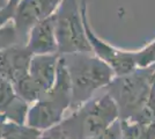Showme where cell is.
Here are the masks:
<instances>
[{
	"label": "cell",
	"mask_w": 155,
	"mask_h": 139,
	"mask_svg": "<svg viewBox=\"0 0 155 139\" xmlns=\"http://www.w3.org/2000/svg\"><path fill=\"white\" fill-rule=\"evenodd\" d=\"M136 58L138 67H148L155 64V38L148 44L136 50Z\"/></svg>",
	"instance_id": "5bb4252c"
},
{
	"label": "cell",
	"mask_w": 155,
	"mask_h": 139,
	"mask_svg": "<svg viewBox=\"0 0 155 139\" xmlns=\"http://www.w3.org/2000/svg\"><path fill=\"white\" fill-rule=\"evenodd\" d=\"M71 82L60 56L53 86L42 99L30 104L26 124L42 132L54 127L65 118V113L71 108Z\"/></svg>",
	"instance_id": "277c9868"
},
{
	"label": "cell",
	"mask_w": 155,
	"mask_h": 139,
	"mask_svg": "<svg viewBox=\"0 0 155 139\" xmlns=\"http://www.w3.org/2000/svg\"><path fill=\"white\" fill-rule=\"evenodd\" d=\"M13 1H16V2H19L20 0H13Z\"/></svg>",
	"instance_id": "ffe728a7"
},
{
	"label": "cell",
	"mask_w": 155,
	"mask_h": 139,
	"mask_svg": "<svg viewBox=\"0 0 155 139\" xmlns=\"http://www.w3.org/2000/svg\"><path fill=\"white\" fill-rule=\"evenodd\" d=\"M61 58L71 82L73 110L93 99L98 89L105 88L115 78L111 67L91 52L68 53Z\"/></svg>",
	"instance_id": "6da1fadb"
},
{
	"label": "cell",
	"mask_w": 155,
	"mask_h": 139,
	"mask_svg": "<svg viewBox=\"0 0 155 139\" xmlns=\"http://www.w3.org/2000/svg\"><path fill=\"white\" fill-rule=\"evenodd\" d=\"M154 77L155 64L148 67H138L124 75H115L105 87L118 108L119 119L133 117L146 107Z\"/></svg>",
	"instance_id": "3957f363"
},
{
	"label": "cell",
	"mask_w": 155,
	"mask_h": 139,
	"mask_svg": "<svg viewBox=\"0 0 155 139\" xmlns=\"http://www.w3.org/2000/svg\"><path fill=\"white\" fill-rule=\"evenodd\" d=\"M8 4H9V0H0V11L8 6Z\"/></svg>",
	"instance_id": "ac0fdd59"
},
{
	"label": "cell",
	"mask_w": 155,
	"mask_h": 139,
	"mask_svg": "<svg viewBox=\"0 0 155 139\" xmlns=\"http://www.w3.org/2000/svg\"><path fill=\"white\" fill-rule=\"evenodd\" d=\"M119 139H155V119L143 108L140 113L119 119Z\"/></svg>",
	"instance_id": "30bf717a"
},
{
	"label": "cell",
	"mask_w": 155,
	"mask_h": 139,
	"mask_svg": "<svg viewBox=\"0 0 155 139\" xmlns=\"http://www.w3.org/2000/svg\"><path fill=\"white\" fill-rule=\"evenodd\" d=\"M5 121H6V119H5V117H4V115L0 113V126L4 124V122H5Z\"/></svg>",
	"instance_id": "d6986e66"
},
{
	"label": "cell",
	"mask_w": 155,
	"mask_h": 139,
	"mask_svg": "<svg viewBox=\"0 0 155 139\" xmlns=\"http://www.w3.org/2000/svg\"><path fill=\"white\" fill-rule=\"evenodd\" d=\"M118 119L119 113L116 103L105 93L74 109L58 126L68 139H84L104 132Z\"/></svg>",
	"instance_id": "7a4b0ae2"
},
{
	"label": "cell",
	"mask_w": 155,
	"mask_h": 139,
	"mask_svg": "<svg viewBox=\"0 0 155 139\" xmlns=\"http://www.w3.org/2000/svg\"><path fill=\"white\" fill-rule=\"evenodd\" d=\"M119 132H120V127H119V119H118L115 124H112L104 132L84 139H119Z\"/></svg>",
	"instance_id": "2e32d148"
},
{
	"label": "cell",
	"mask_w": 155,
	"mask_h": 139,
	"mask_svg": "<svg viewBox=\"0 0 155 139\" xmlns=\"http://www.w3.org/2000/svg\"><path fill=\"white\" fill-rule=\"evenodd\" d=\"M29 108H30V104L18 95L16 99L9 104V107L4 111L2 115L6 121L18 123V124H26Z\"/></svg>",
	"instance_id": "7c38bea8"
},
{
	"label": "cell",
	"mask_w": 155,
	"mask_h": 139,
	"mask_svg": "<svg viewBox=\"0 0 155 139\" xmlns=\"http://www.w3.org/2000/svg\"><path fill=\"white\" fill-rule=\"evenodd\" d=\"M53 16L60 56L91 52L84 33L81 8L77 0H63Z\"/></svg>",
	"instance_id": "5b68a950"
},
{
	"label": "cell",
	"mask_w": 155,
	"mask_h": 139,
	"mask_svg": "<svg viewBox=\"0 0 155 139\" xmlns=\"http://www.w3.org/2000/svg\"><path fill=\"white\" fill-rule=\"evenodd\" d=\"M42 133V131L28 124H18L5 121L1 127L0 139H41Z\"/></svg>",
	"instance_id": "8fae6325"
},
{
	"label": "cell",
	"mask_w": 155,
	"mask_h": 139,
	"mask_svg": "<svg viewBox=\"0 0 155 139\" xmlns=\"http://www.w3.org/2000/svg\"><path fill=\"white\" fill-rule=\"evenodd\" d=\"M41 139H68L65 136L63 131L59 129L58 125H56L52 129H49L46 131H43Z\"/></svg>",
	"instance_id": "e0dca14e"
},
{
	"label": "cell",
	"mask_w": 155,
	"mask_h": 139,
	"mask_svg": "<svg viewBox=\"0 0 155 139\" xmlns=\"http://www.w3.org/2000/svg\"><path fill=\"white\" fill-rule=\"evenodd\" d=\"M16 96L18 94L13 84L9 80L0 77V113L4 114L9 104L16 99Z\"/></svg>",
	"instance_id": "4fadbf2b"
},
{
	"label": "cell",
	"mask_w": 155,
	"mask_h": 139,
	"mask_svg": "<svg viewBox=\"0 0 155 139\" xmlns=\"http://www.w3.org/2000/svg\"><path fill=\"white\" fill-rule=\"evenodd\" d=\"M63 0H20L13 16V25L20 42L26 44L29 30L37 22L45 20L57 12Z\"/></svg>",
	"instance_id": "52a82bcc"
},
{
	"label": "cell",
	"mask_w": 155,
	"mask_h": 139,
	"mask_svg": "<svg viewBox=\"0 0 155 139\" xmlns=\"http://www.w3.org/2000/svg\"><path fill=\"white\" fill-rule=\"evenodd\" d=\"M82 21H84V33L87 41L91 46V53L97 58L103 60L107 65L111 67L115 75H124L138 68L136 58V50H124L111 45L110 43L97 36L91 26L88 18V6L87 0H81L80 2Z\"/></svg>",
	"instance_id": "8992f818"
},
{
	"label": "cell",
	"mask_w": 155,
	"mask_h": 139,
	"mask_svg": "<svg viewBox=\"0 0 155 139\" xmlns=\"http://www.w3.org/2000/svg\"><path fill=\"white\" fill-rule=\"evenodd\" d=\"M60 55H34L30 61L28 75L45 95L52 88L58 70Z\"/></svg>",
	"instance_id": "9c48e42d"
},
{
	"label": "cell",
	"mask_w": 155,
	"mask_h": 139,
	"mask_svg": "<svg viewBox=\"0 0 155 139\" xmlns=\"http://www.w3.org/2000/svg\"><path fill=\"white\" fill-rule=\"evenodd\" d=\"M53 15L45 20L37 22L29 30L27 36L26 46L32 55L58 53V42L56 36Z\"/></svg>",
	"instance_id": "ba28073f"
},
{
	"label": "cell",
	"mask_w": 155,
	"mask_h": 139,
	"mask_svg": "<svg viewBox=\"0 0 155 139\" xmlns=\"http://www.w3.org/2000/svg\"><path fill=\"white\" fill-rule=\"evenodd\" d=\"M21 43L13 21L0 28V51L15 44Z\"/></svg>",
	"instance_id": "9a60e30c"
}]
</instances>
